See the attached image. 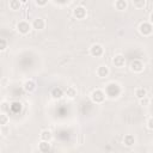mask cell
<instances>
[{
    "label": "cell",
    "mask_w": 153,
    "mask_h": 153,
    "mask_svg": "<svg viewBox=\"0 0 153 153\" xmlns=\"http://www.w3.org/2000/svg\"><path fill=\"white\" fill-rule=\"evenodd\" d=\"M104 93H105V96H108L110 98H116L121 93V87L117 82H110L106 85Z\"/></svg>",
    "instance_id": "6da1fadb"
},
{
    "label": "cell",
    "mask_w": 153,
    "mask_h": 153,
    "mask_svg": "<svg viewBox=\"0 0 153 153\" xmlns=\"http://www.w3.org/2000/svg\"><path fill=\"white\" fill-rule=\"evenodd\" d=\"M31 29H32L31 24H30L29 22H26V20H20V22L17 24V30H18L19 33H22V35L29 33V32L31 31Z\"/></svg>",
    "instance_id": "7a4b0ae2"
},
{
    "label": "cell",
    "mask_w": 153,
    "mask_h": 153,
    "mask_svg": "<svg viewBox=\"0 0 153 153\" xmlns=\"http://www.w3.org/2000/svg\"><path fill=\"white\" fill-rule=\"evenodd\" d=\"M91 99H92L96 104H100V103H103L104 99H105V93H104L102 90H94V91H92V93H91Z\"/></svg>",
    "instance_id": "3957f363"
},
{
    "label": "cell",
    "mask_w": 153,
    "mask_h": 153,
    "mask_svg": "<svg viewBox=\"0 0 153 153\" xmlns=\"http://www.w3.org/2000/svg\"><path fill=\"white\" fill-rule=\"evenodd\" d=\"M139 31L143 36H149L152 33V24L149 22H143L139 26Z\"/></svg>",
    "instance_id": "277c9868"
},
{
    "label": "cell",
    "mask_w": 153,
    "mask_h": 153,
    "mask_svg": "<svg viewBox=\"0 0 153 153\" xmlns=\"http://www.w3.org/2000/svg\"><path fill=\"white\" fill-rule=\"evenodd\" d=\"M90 54L94 57H100L103 54H104V48L100 45V44H92L91 48H90Z\"/></svg>",
    "instance_id": "5b68a950"
},
{
    "label": "cell",
    "mask_w": 153,
    "mask_h": 153,
    "mask_svg": "<svg viewBox=\"0 0 153 153\" xmlns=\"http://www.w3.org/2000/svg\"><path fill=\"white\" fill-rule=\"evenodd\" d=\"M73 14H74V17L76 19H84L86 17L87 12H86V8L84 6H76L74 8V11H73Z\"/></svg>",
    "instance_id": "8992f818"
},
{
    "label": "cell",
    "mask_w": 153,
    "mask_h": 153,
    "mask_svg": "<svg viewBox=\"0 0 153 153\" xmlns=\"http://www.w3.org/2000/svg\"><path fill=\"white\" fill-rule=\"evenodd\" d=\"M112 63L115 65V67L117 68H122L124 65H126V59L123 55L118 54V55H115L114 59H112Z\"/></svg>",
    "instance_id": "52a82bcc"
},
{
    "label": "cell",
    "mask_w": 153,
    "mask_h": 153,
    "mask_svg": "<svg viewBox=\"0 0 153 153\" xmlns=\"http://www.w3.org/2000/svg\"><path fill=\"white\" fill-rule=\"evenodd\" d=\"M31 26L35 30H43L45 27V22H44L43 18H36V19H33Z\"/></svg>",
    "instance_id": "ba28073f"
},
{
    "label": "cell",
    "mask_w": 153,
    "mask_h": 153,
    "mask_svg": "<svg viewBox=\"0 0 153 153\" xmlns=\"http://www.w3.org/2000/svg\"><path fill=\"white\" fill-rule=\"evenodd\" d=\"M130 69L133 72H136V73H140L143 71V63L140 61V60H134L131 63H130Z\"/></svg>",
    "instance_id": "9c48e42d"
},
{
    "label": "cell",
    "mask_w": 153,
    "mask_h": 153,
    "mask_svg": "<svg viewBox=\"0 0 153 153\" xmlns=\"http://www.w3.org/2000/svg\"><path fill=\"white\" fill-rule=\"evenodd\" d=\"M96 73H97V75H98L99 78H106V76L109 75L110 71H109L108 66H105V65H102V66H99V67L97 68Z\"/></svg>",
    "instance_id": "30bf717a"
},
{
    "label": "cell",
    "mask_w": 153,
    "mask_h": 153,
    "mask_svg": "<svg viewBox=\"0 0 153 153\" xmlns=\"http://www.w3.org/2000/svg\"><path fill=\"white\" fill-rule=\"evenodd\" d=\"M38 151L42 152V153H47L50 151V143L49 141H44V140H41V142L38 143Z\"/></svg>",
    "instance_id": "8fae6325"
},
{
    "label": "cell",
    "mask_w": 153,
    "mask_h": 153,
    "mask_svg": "<svg viewBox=\"0 0 153 153\" xmlns=\"http://www.w3.org/2000/svg\"><path fill=\"white\" fill-rule=\"evenodd\" d=\"M50 94H51V97H53L54 99H60V98L63 97V90H62L61 87H54V88L51 90Z\"/></svg>",
    "instance_id": "7c38bea8"
},
{
    "label": "cell",
    "mask_w": 153,
    "mask_h": 153,
    "mask_svg": "<svg viewBox=\"0 0 153 153\" xmlns=\"http://www.w3.org/2000/svg\"><path fill=\"white\" fill-rule=\"evenodd\" d=\"M123 143H124V146H127V147H131V146L135 143V137H134V135H131V134L124 135V137H123Z\"/></svg>",
    "instance_id": "4fadbf2b"
},
{
    "label": "cell",
    "mask_w": 153,
    "mask_h": 153,
    "mask_svg": "<svg viewBox=\"0 0 153 153\" xmlns=\"http://www.w3.org/2000/svg\"><path fill=\"white\" fill-rule=\"evenodd\" d=\"M23 87H24V90H25L26 92H33V91L36 90V84H35V81H32V80H26V81L24 82Z\"/></svg>",
    "instance_id": "5bb4252c"
},
{
    "label": "cell",
    "mask_w": 153,
    "mask_h": 153,
    "mask_svg": "<svg viewBox=\"0 0 153 153\" xmlns=\"http://www.w3.org/2000/svg\"><path fill=\"white\" fill-rule=\"evenodd\" d=\"M51 137H53V134H51V131L48 130V129L42 130L41 134H39V139H41V140H44V141H50Z\"/></svg>",
    "instance_id": "9a60e30c"
},
{
    "label": "cell",
    "mask_w": 153,
    "mask_h": 153,
    "mask_svg": "<svg viewBox=\"0 0 153 153\" xmlns=\"http://www.w3.org/2000/svg\"><path fill=\"white\" fill-rule=\"evenodd\" d=\"M63 93H65L68 98H74V97L76 96V88H75L74 86H68Z\"/></svg>",
    "instance_id": "2e32d148"
},
{
    "label": "cell",
    "mask_w": 153,
    "mask_h": 153,
    "mask_svg": "<svg viewBox=\"0 0 153 153\" xmlns=\"http://www.w3.org/2000/svg\"><path fill=\"white\" fill-rule=\"evenodd\" d=\"M127 6H128V4L126 0H116L115 1V7L118 11H124L127 8Z\"/></svg>",
    "instance_id": "e0dca14e"
},
{
    "label": "cell",
    "mask_w": 153,
    "mask_h": 153,
    "mask_svg": "<svg viewBox=\"0 0 153 153\" xmlns=\"http://www.w3.org/2000/svg\"><path fill=\"white\" fill-rule=\"evenodd\" d=\"M135 96H136L139 99H141V98H143V97L147 96V90H146L145 87H137V88L135 90Z\"/></svg>",
    "instance_id": "ac0fdd59"
},
{
    "label": "cell",
    "mask_w": 153,
    "mask_h": 153,
    "mask_svg": "<svg viewBox=\"0 0 153 153\" xmlns=\"http://www.w3.org/2000/svg\"><path fill=\"white\" fill-rule=\"evenodd\" d=\"M22 7V2L19 0H11L10 1V8L12 11H19Z\"/></svg>",
    "instance_id": "d6986e66"
},
{
    "label": "cell",
    "mask_w": 153,
    "mask_h": 153,
    "mask_svg": "<svg viewBox=\"0 0 153 153\" xmlns=\"http://www.w3.org/2000/svg\"><path fill=\"white\" fill-rule=\"evenodd\" d=\"M8 121H10L8 115L5 114V112H1L0 114V126H6L8 123Z\"/></svg>",
    "instance_id": "ffe728a7"
},
{
    "label": "cell",
    "mask_w": 153,
    "mask_h": 153,
    "mask_svg": "<svg viewBox=\"0 0 153 153\" xmlns=\"http://www.w3.org/2000/svg\"><path fill=\"white\" fill-rule=\"evenodd\" d=\"M10 110H11V105H10L7 102H2V103H0V111H1V112L7 114Z\"/></svg>",
    "instance_id": "44dd1931"
},
{
    "label": "cell",
    "mask_w": 153,
    "mask_h": 153,
    "mask_svg": "<svg viewBox=\"0 0 153 153\" xmlns=\"http://www.w3.org/2000/svg\"><path fill=\"white\" fill-rule=\"evenodd\" d=\"M133 5L135 8H143L146 5V0H133Z\"/></svg>",
    "instance_id": "7402d4cb"
},
{
    "label": "cell",
    "mask_w": 153,
    "mask_h": 153,
    "mask_svg": "<svg viewBox=\"0 0 153 153\" xmlns=\"http://www.w3.org/2000/svg\"><path fill=\"white\" fill-rule=\"evenodd\" d=\"M7 48V41L5 38H0V51H4Z\"/></svg>",
    "instance_id": "603a6c76"
},
{
    "label": "cell",
    "mask_w": 153,
    "mask_h": 153,
    "mask_svg": "<svg viewBox=\"0 0 153 153\" xmlns=\"http://www.w3.org/2000/svg\"><path fill=\"white\" fill-rule=\"evenodd\" d=\"M140 104L142 105V106H147V105H149V98L146 96V97H143V98H141L140 99Z\"/></svg>",
    "instance_id": "cb8c5ba5"
},
{
    "label": "cell",
    "mask_w": 153,
    "mask_h": 153,
    "mask_svg": "<svg viewBox=\"0 0 153 153\" xmlns=\"http://www.w3.org/2000/svg\"><path fill=\"white\" fill-rule=\"evenodd\" d=\"M147 128H148L149 130H152V129H153V118H152V117H149V118H148V122H147Z\"/></svg>",
    "instance_id": "d4e9b609"
},
{
    "label": "cell",
    "mask_w": 153,
    "mask_h": 153,
    "mask_svg": "<svg viewBox=\"0 0 153 153\" xmlns=\"http://www.w3.org/2000/svg\"><path fill=\"white\" fill-rule=\"evenodd\" d=\"M38 6H45L48 4V0H35Z\"/></svg>",
    "instance_id": "484cf974"
},
{
    "label": "cell",
    "mask_w": 153,
    "mask_h": 153,
    "mask_svg": "<svg viewBox=\"0 0 153 153\" xmlns=\"http://www.w3.org/2000/svg\"><path fill=\"white\" fill-rule=\"evenodd\" d=\"M2 133H4V135H7V133H10V129L4 128V129H2Z\"/></svg>",
    "instance_id": "4316f807"
},
{
    "label": "cell",
    "mask_w": 153,
    "mask_h": 153,
    "mask_svg": "<svg viewBox=\"0 0 153 153\" xmlns=\"http://www.w3.org/2000/svg\"><path fill=\"white\" fill-rule=\"evenodd\" d=\"M19 1H20L22 4H26V2H27V0H19Z\"/></svg>",
    "instance_id": "83f0119b"
}]
</instances>
